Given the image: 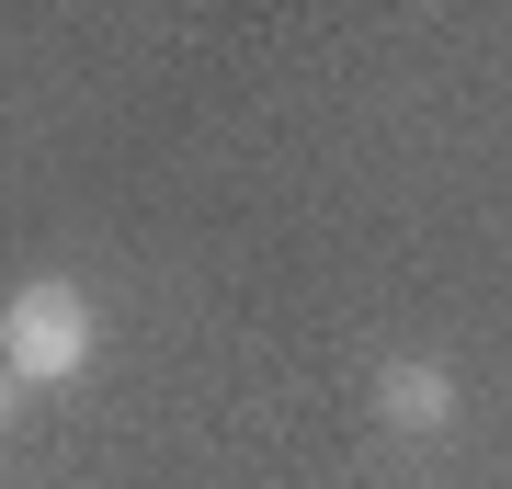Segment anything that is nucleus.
I'll list each match as a JSON object with an SVG mask.
<instances>
[{
  "label": "nucleus",
  "instance_id": "obj_1",
  "mask_svg": "<svg viewBox=\"0 0 512 489\" xmlns=\"http://www.w3.org/2000/svg\"><path fill=\"white\" fill-rule=\"evenodd\" d=\"M0 364H12L23 387H69V376H92V296H80L69 273L12 285V308H0Z\"/></svg>",
  "mask_w": 512,
  "mask_h": 489
},
{
  "label": "nucleus",
  "instance_id": "obj_2",
  "mask_svg": "<svg viewBox=\"0 0 512 489\" xmlns=\"http://www.w3.org/2000/svg\"><path fill=\"white\" fill-rule=\"evenodd\" d=\"M376 410H387V433H421V444H433V433H456V376H444L433 353H399L376 376Z\"/></svg>",
  "mask_w": 512,
  "mask_h": 489
},
{
  "label": "nucleus",
  "instance_id": "obj_3",
  "mask_svg": "<svg viewBox=\"0 0 512 489\" xmlns=\"http://www.w3.org/2000/svg\"><path fill=\"white\" fill-rule=\"evenodd\" d=\"M23 399H35V387H23L12 364H0V433H12V421H23Z\"/></svg>",
  "mask_w": 512,
  "mask_h": 489
}]
</instances>
